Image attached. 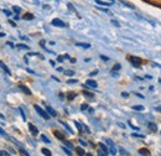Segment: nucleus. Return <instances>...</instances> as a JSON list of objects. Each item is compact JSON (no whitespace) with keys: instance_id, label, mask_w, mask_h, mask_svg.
I'll return each instance as SVG.
<instances>
[{"instance_id":"obj_45","label":"nucleus","mask_w":161,"mask_h":156,"mask_svg":"<svg viewBox=\"0 0 161 156\" xmlns=\"http://www.w3.org/2000/svg\"><path fill=\"white\" fill-rule=\"evenodd\" d=\"M0 134H2V135H5V132H3L2 128H0Z\"/></svg>"},{"instance_id":"obj_16","label":"nucleus","mask_w":161,"mask_h":156,"mask_svg":"<svg viewBox=\"0 0 161 156\" xmlns=\"http://www.w3.org/2000/svg\"><path fill=\"white\" fill-rule=\"evenodd\" d=\"M99 148H100V149H102V150H103L104 152H107V154H109V151H108V148H107V146H105L104 144H102V142H100V144H99Z\"/></svg>"},{"instance_id":"obj_35","label":"nucleus","mask_w":161,"mask_h":156,"mask_svg":"<svg viewBox=\"0 0 161 156\" xmlns=\"http://www.w3.org/2000/svg\"><path fill=\"white\" fill-rule=\"evenodd\" d=\"M78 141H79V142H80V145H84V146H86V145H87V142H86V141H84V140H83V139H79V140H78Z\"/></svg>"},{"instance_id":"obj_18","label":"nucleus","mask_w":161,"mask_h":156,"mask_svg":"<svg viewBox=\"0 0 161 156\" xmlns=\"http://www.w3.org/2000/svg\"><path fill=\"white\" fill-rule=\"evenodd\" d=\"M41 140H42L44 142H46V144H50V142H51L50 139H48L47 136H45V135H41Z\"/></svg>"},{"instance_id":"obj_24","label":"nucleus","mask_w":161,"mask_h":156,"mask_svg":"<svg viewBox=\"0 0 161 156\" xmlns=\"http://www.w3.org/2000/svg\"><path fill=\"white\" fill-rule=\"evenodd\" d=\"M42 154L44 155H47V156H51V151L47 150V149H42Z\"/></svg>"},{"instance_id":"obj_17","label":"nucleus","mask_w":161,"mask_h":156,"mask_svg":"<svg viewBox=\"0 0 161 156\" xmlns=\"http://www.w3.org/2000/svg\"><path fill=\"white\" fill-rule=\"evenodd\" d=\"M83 96L87 97V98H89V99H93V98H94V96H93L92 93H88V92H86V90L83 92Z\"/></svg>"},{"instance_id":"obj_14","label":"nucleus","mask_w":161,"mask_h":156,"mask_svg":"<svg viewBox=\"0 0 161 156\" xmlns=\"http://www.w3.org/2000/svg\"><path fill=\"white\" fill-rule=\"evenodd\" d=\"M96 3H97L98 5H104V6H109V5H112V3H104V2H102V0H96Z\"/></svg>"},{"instance_id":"obj_6","label":"nucleus","mask_w":161,"mask_h":156,"mask_svg":"<svg viewBox=\"0 0 161 156\" xmlns=\"http://www.w3.org/2000/svg\"><path fill=\"white\" fill-rule=\"evenodd\" d=\"M86 84H87L88 87H92V88H97V87H98L97 82H96V81H93V80H88V81L86 82Z\"/></svg>"},{"instance_id":"obj_26","label":"nucleus","mask_w":161,"mask_h":156,"mask_svg":"<svg viewBox=\"0 0 161 156\" xmlns=\"http://www.w3.org/2000/svg\"><path fill=\"white\" fill-rule=\"evenodd\" d=\"M62 150H63V151H64L67 155H72V152H71L68 149H67V148H64V146H62Z\"/></svg>"},{"instance_id":"obj_13","label":"nucleus","mask_w":161,"mask_h":156,"mask_svg":"<svg viewBox=\"0 0 161 156\" xmlns=\"http://www.w3.org/2000/svg\"><path fill=\"white\" fill-rule=\"evenodd\" d=\"M139 154L140 155H150V151L147 150V149H140L139 150Z\"/></svg>"},{"instance_id":"obj_25","label":"nucleus","mask_w":161,"mask_h":156,"mask_svg":"<svg viewBox=\"0 0 161 156\" xmlns=\"http://www.w3.org/2000/svg\"><path fill=\"white\" fill-rule=\"evenodd\" d=\"M120 67H122V66H120V64H115V66L113 67V70H112V71H113V72H115V71H119V70H120Z\"/></svg>"},{"instance_id":"obj_9","label":"nucleus","mask_w":161,"mask_h":156,"mask_svg":"<svg viewBox=\"0 0 161 156\" xmlns=\"http://www.w3.org/2000/svg\"><path fill=\"white\" fill-rule=\"evenodd\" d=\"M0 67H2V68H3L4 71H5V73H6V74H9V76L11 74V72H10V70H9L8 67H6V64H4V63H3L2 61H0Z\"/></svg>"},{"instance_id":"obj_36","label":"nucleus","mask_w":161,"mask_h":156,"mask_svg":"<svg viewBox=\"0 0 161 156\" xmlns=\"http://www.w3.org/2000/svg\"><path fill=\"white\" fill-rule=\"evenodd\" d=\"M63 60H64V56H58V58H57V61H58V62H62Z\"/></svg>"},{"instance_id":"obj_4","label":"nucleus","mask_w":161,"mask_h":156,"mask_svg":"<svg viewBox=\"0 0 161 156\" xmlns=\"http://www.w3.org/2000/svg\"><path fill=\"white\" fill-rule=\"evenodd\" d=\"M52 25L53 26H58V28H66V24L62 21V20H60V19H53L52 20Z\"/></svg>"},{"instance_id":"obj_12","label":"nucleus","mask_w":161,"mask_h":156,"mask_svg":"<svg viewBox=\"0 0 161 156\" xmlns=\"http://www.w3.org/2000/svg\"><path fill=\"white\" fill-rule=\"evenodd\" d=\"M18 50H29V46L28 45H22V44H19V45H16L15 46Z\"/></svg>"},{"instance_id":"obj_37","label":"nucleus","mask_w":161,"mask_h":156,"mask_svg":"<svg viewBox=\"0 0 161 156\" xmlns=\"http://www.w3.org/2000/svg\"><path fill=\"white\" fill-rule=\"evenodd\" d=\"M9 154L8 152H5V151H0V156H8Z\"/></svg>"},{"instance_id":"obj_10","label":"nucleus","mask_w":161,"mask_h":156,"mask_svg":"<svg viewBox=\"0 0 161 156\" xmlns=\"http://www.w3.org/2000/svg\"><path fill=\"white\" fill-rule=\"evenodd\" d=\"M46 110H47V112H48V114H50V115H52V116H56V115H57V113H56L55 110H53L50 106H47V107H46Z\"/></svg>"},{"instance_id":"obj_19","label":"nucleus","mask_w":161,"mask_h":156,"mask_svg":"<svg viewBox=\"0 0 161 156\" xmlns=\"http://www.w3.org/2000/svg\"><path fill=\"white\" fill-rule=\"evenodd\" d=\"M24 19H26V20H32L34 19V15L32 14H25L24 15Z\"/></svg>"},{"instance_id":"obj_2","label":"nucleus","mask_w":161,"mask_h":156,"mask_svg":"<svg viewBox=\"0 0 161 156\" xmlns=\"http://www.w3.org/2000/svg\"><path fill=\"white\" fill-rule=\"evenodd\" d=\"M35 110H36V112L38 113V115H41L44 119H46V120H47V119H50V114H48L47 112H45V110H44V109H42L41 107H38L37 104L35 106Z\"/></svg>"},{"instance_id":"obj_39","label":"nucleus","mask_w":161,"mask_h":156,"mask_svg":"<svg viewBox=\"0 0 161 156\" xmlns=\"http://www.w3.org/2000/svg\"><path fill=\"white\" fill-rule=\"evenodd\" d=\"M20 151H21V154H22V155H26V156L29 155V152H28V151H25V150H22V149H21Z\"/></svg>"},{"instance_id":"obj_30","label":"nucleus","mask_w":161,"mask_h":156,"mask_svg":"<svg viewBox=\"0 0 161 156\" xmlns=\"http://www.w3.org/2000/svg\"><path fill=\"white\" fill-rule=\"evenodd\" d=\"M98 155H100V156H103V155H104V156H107L108 154H107V152H104L102 149H99V150H98Z\"/></svg>"},{"instance_id":"obj_47","label":"nucleus","mask_w":161,"mask_h":156,"mask_svg":"<svg viewBox=\"0 0 161 156\" xmlns=\"http://www.w3.org/2000/svg\"><path fill=\"white\" fill-rule=\"evenodd\" d=\"M112 2H114V0H112Z\"/></svg>"},{"instance_id":"obj_40","label":"nucleus","mask_w":161,"mask_h":156,"mask_svg":"<svg viewBox=\"0 0 161 156\" xmlns=\"http://www.w3.org/2000/svg\"><path fill=\"white\" fill-rule=\"evenodd\" d=\"M112 22H113V25H115V26H118V28H119V26H120V25H119V22H118V21H115V20H113Z\"/></svg>"},{"instance_id":"obj_29","label":"nucleus","mask_w":161,"mask_h":156,"mask_svg":"<svg viewBox=\"0 0 161 156\" xmlns=\"http://www.w3.org/2000/svg\"><path fill=\"white\" fill-rule=\"evenodd\" d=\"M74 97H76V93H70L68 96H67V98H68L70 100H72V99H73Z\"/></svg>"},{"instance_id":"obj_46","label":"nucleus","mask_w":161,"mask_h":156,"mask_svg":"<svg viewBox=\"0 0 161 156\" xmlns=\"http://www.w3.org/2000/svg\"><path fill=\"white\" fill-rule=\"evenodd\" d=\"M4 36H5V34H4V32H2V34H0V37H4Z\"/></svg>"},{"instance_id":"obj_23","label":"nucleus","mask_w":161,"mask_h":156,"mask_svg":"<svg viewBox=\"0 0 161 156\" xmlns=\"http://www.w3.org/2000/svg\"><path fill=\"white\" fill-rule=\"evenodd\" d=\"M133 109L134 110H144V107L143 106H134Z\"/></svg>"},{"instance_id":"obj_3","label":"nucleus","mask_w":161,"mask_h":156,"mask_svg":"<svg viewBox=\"0 0 161 156\" xmlns=\"http://www.w3.org/2000/svg\"><path fill=\"white\" fill-rule=\"evenodd\" d=\"M129 60L131 61V63L134 64V66H140L141 64V58H139V57H135V56H130L129 57Z\"/></svg>"},{"instance_id":"obj_31","label":"nucleus","mask_w":161,"mask_h":156,"mask_svg":"<svg viewBox=\"0 0 161 156\" xmlns=\"http://www.w3.org/2000/svg\"><path fill=\"white\" fill-rule=\"evenodd\" d=\"M86 109H88V104H82L80 106V110H86Z\"/></svg>"},{"instance_id":"obj_8","label":"nucleus","mask_w":161,"mask_h":156,"mask_svg":"<svg viewBox=\"0 0 161 156\" xmlns=\"http://www.w3.org/2000/svg\"><path fill=\"white\" fill-rule=\"evenodd\" d=\"M147 128H149L151 132H157V125L155 123H149L147 124Z\"/></svg>"},{"instance_id":"obj_33","label":"nucleus","mask_w":161,"mask_h":156,"mask_svg":"<svg viewBox=\"0 0 161 156\" xmlns=\"http://www.w3.org/2000/svg\"><path fill=\"white\" fill-rule=\"evenodd\" d=\"M63 142H64V144H66L67 146H68V148H73V145L71 144V142H70V141H66V140H63Z\"/></svg>"},{"instance_id":"obj_7","label":"nucleus","mask_w":161,"mask_h":156,"mask_svg":"<svg viewBox=\"0 0 161 156\" xmlns=\"http://www.w3.org/2000/svg\"><path fill=\"white\" fill-rule=\"evenodd\" d=\"M19 88H20V89L22 90V92H24V93H26V94H28V96H30V94H31V90H30V89H29L28 87H25V86L20 84V86H19Z\"/></svg>"},{"instance_id":"obj_34","label":"nucleus","mask_w":161,"mask_h":156,"mask_svg":"<svg viewBox=\"0 0 161 156\" xmlns=\"http://www.w3.org/2000/svg\"><path fill=\"white\" fill-rule=\"evenodd\" d=\"M67 83H68V84H74V83H77V81L76 80H68Z\"/></svg>"},{"instance_id":"obj_20","label":"nucleus","mask_w":161,"mask_h":156,"mask_svg":"<svg viewBox=\"0 0 161 156\" xmlns=\"http://www.w3.org/2000/svg\"><path fill=\"white\" fill-rule=\"evenodd\" d=\"M55 136L58 138V139H61V140H64V136H63L61 133H58V132H55Z\"/></svg>"},{"instance_id":"obj_43","label":"nucleus","mask_w":161,"mask_h":156,"mask_svg":"<svg viewBox=\"0 0 161 156\" xmlns=\"http://www.w3.org/2000/svg\"><path fill=\"white\" fill-rule=\"evenodd\" d=\"M97 73H98V71H93V72H92V73H90V76H96V74H97Z\"/></svg>"},{"instance_id":"obj_27","label":"nucleus","mask_w":161,"mask_h":156,"mask_svg":"<svg viewBox=\"0 0 161 156\" xmlns=\"http://www.w3.org/2000/svg\"><path fill=\"white\" fill-rule=\"evenodd\" d=\"M12 10H14V11L16 12V14H19V12L21 11V8H19V6H14V8H12Z\"/></svg>"},{"instance_id":"obj_5","label":"nucleus","mask_w":161,"mask_h":156,"mask_svg":"<svg viewBox=\"0 0 161 156\" xmlns=\"http://www.w3.org/2000/svg\"><path fill=\"white\" fill-rule=\"evenodd\" d=\"M29 129H30V132H31V134H32V135H35V136H36V135L38 134L37 128H36V126H34L32 124H29Z\"/></svg>"},{"instance_id":"obj_38","label":"nucleus","mask_w":161,"mask_h":156,"mask_svg":"<svg viewBox=\"0 0 161 156\" xmlns=\"http://www.w3.org/2000/svg\"><path fill=\"white\" fill-rule=\"evenodd\" d=\"M4 12H5V15H6V16H10V15H11V12H10L9 10H4Z\"/></svg>"},{"instance_id":"obj_44","label":"nucleus","mask_w":161,"mask_h":156,"mask_svg":"<svg viewBox=\"0 0 161 156\" xmlns=\"http://www.w3.org/2000/svg\"><path fill=\"white\" fill-rule=\"evenodd\" d=\"M9 22H10V25H11V26H16V24H15L14 21H9Z\"/></svg>"},{"instance_id":"obj_41","label":"nucleus","mask_w":161,"mask_h":156,"mask_svg":"<svg viewBox=\"0 0 161 156\" xmlns=\"http://www.w3.org/2000/svg\"><path fill=\"white\" fill-rule=\"evenodd\" d=\"M100 58H102L103 61H108V60H109V58H108V57H107V56H100Z\"/></svg>"},{"instance_id":"obj_32","label":"nucleus","mask_w":161,"mask_h":156,"mask_svg":"<svg viewBox=\"0 0 161 156\" xmlns=\"http://www.w3.org/2000/svg\"><path fill=\"white\" fill-rule=\"evenodd\" d=\"M119 151H120V154H122V155H129V152H126L124 149H122V148H120L119 149Z\"/></svg>"},{"instance_id":"obj_11","label":"nucleus","mask_w":161,"mask_h":156,"mask_svg":"<svg viewBox=\"0 0 161 156\" xmlns=\"http://www.w3.org/2000/svg\"><path fill=\"white\" fill-rule=\"evenodd\" d=\"M76 46H78V47H83V48H89V47H90L89 44H82V42H77Z\"/></svg>"},{"instance_id":"obj_15","label":"nucleus","mask_w":161,"mask_h":156,"mask_svg":"<svg viewBox=\"0 0 161 156\" xmlns=\"http://www.w3.org/2000/svg\"><path fill=\"white\" fill-rule=\"evenodd\" d=\"M74 124H76V126H77V129H78V132L83 133V125H82V124H79L78 122H74Z\"/></svg>"},{"instance_id":"obj_22","label":"nucleus","mask_w":161,"mask_h":156,"mask_svg":"<svg viewBox=\"0 0 161 156\" xmlns=\"http://www.w3.org/2000/svg\"><path fill=\"white\" fill-rule=\"evenodd\" d=\"M61 124H62V125H64V128H66V129H67V130H68V132H70V133H71V134H72V133H73V132H72V129H71V128H70V126H68V125H67V124H66V123H64V122H61Z\"/></svg>"},{"instance_id":"obj_28","label":"nucleus","mask_w":161,"mask_h":156,"mask_svg":"<svg viewBox=\"0 0 161 156\" xmlns=\"http://www.w3.org/2000/svg\"><path fill=\"white\" fill-rule=\"evenodd\" d=\"M64 74L71 77V76H74V72H73V71H66V72H64Z\"/></svg>"},{"instance_id":"obj_42","label":"nucleus","mask_w":161,"mask_h":156,"mask_svg":"<svg viewBox=\"0 0 161 156\" xmlns=\"http://www.w3.org/2000/svg\"><path fill=\"white\" fill-rule=\"evenodd\" d=\"M133 136H135V138H144L143 135H138V134H133Z\"/></svg>"},{"instance_id":"obj_21","label":"nucleus","mask_w":161,"mask_h":156,"mask_svg":"<svg viewBox=\"0 0 161 156\" xmlns=\"http://www.w3.org/2000/svg\"><path fill=\"white\" fill-rule=\"evenodd\" d=\"M76 150H77V154H78V155H86V152L83 151V149H82V148H77Z\"/></svg>"},{"instance_id":"obj_1","label":"nucleus","mask_w":161,"mask_h":156,"mask_svg":"<svg viewBox=\"0 0 161 156\" xmlns=\"http://www.w3.org/2000/svg\"><path fill=\"white\" fill-rule=\"evenodd\" d=\"M105 142H107V148H108L109 154L115 155V154H117V148H115V145H114V142H113L110 139H107Z\"/></svg>"}]
</instances>
